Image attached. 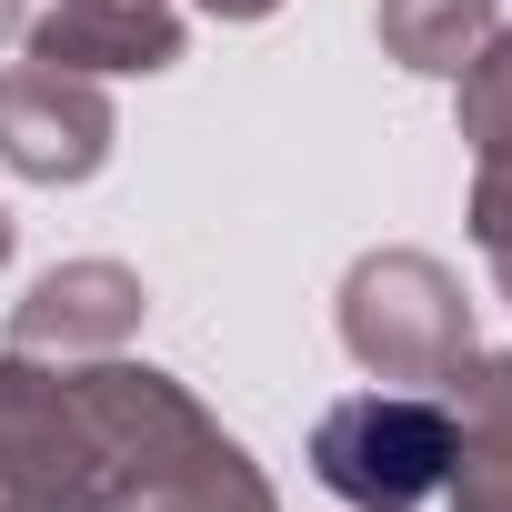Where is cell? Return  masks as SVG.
I'll return each instance as SVG.
<instances>
[{"instance_id":"6da1fadb","label":"cell","mask_w":512,"mask_h":512,"mask_svg":"<svg viewBox=\"0 0 512 512\" xmlns=\"http://www.w3.org/2000/svg\"><path fill=\"white\" fill-rule=\"evenodd\" d=\"M442 462H452V432L412 402H352L322 432V472L362 502H412V492L442 482Z\"/></svg>"}]
</instances>
